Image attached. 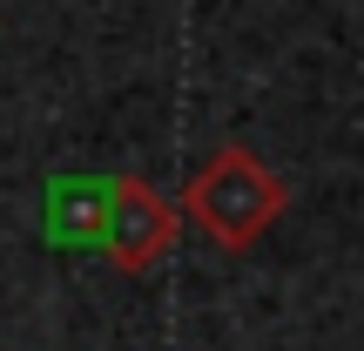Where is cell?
Here are the masks:
<instances>
[{"instance_id": "obj_1", "label": "cell", "mask_w": 364, "mask_h": 351, "mask_svg": "<svg viewBox=\"0 0 364 351\" xmlns=\"http://www.w3.org/2000/svg\"><path fill=\"white\" fill-rule=\"evenodd\" d=\"M290 209V189L257 149L223 142L189 182H182V216L209 236L216 250H250L277 216Z\"/></svg>"}, {"instance_id": "obj_2", "label": "cell", "mask_w": 364, "mask_h": 351, "mask_svg": "<svg viewBox=\"0 0 364 351\" xmlns=\"http://www.w3.org/2000/svg\"><path fill=\"white\" fill-rule=\"evenodd\" d=\"M176 230H182V203H169L162 189H149L142 176H115L102 189V236H95V243L115 257V271H129V277L156 271L176 250Z\"/></svg>"}]
</instances>
